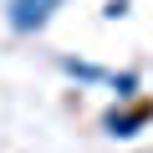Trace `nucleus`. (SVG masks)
Segmentation results:
<instances>
[{
  "label": "nucleus",
  "mask_w": 153,
  "mask_h": 153,
  "mask_svg": "<svg viewBox=\"0 0 153 153\" xmlns=\"http://www.w3.org/2000/svg\"><path fill=\"white\" fill-rule=\"evenodd\" d=\"M56 10H61V0H10V5H5V21H10V31L31 36V31H41Z\"/></svg>",
  "instance_id": "obj_1"
},
{
  "label": "nucleus",
  "mask_w": 153,
  "mask_h": 153,
  "mask_svg": "<svg viewBox=\"0 0 153 153\" xmlns=\"http://www.w3.org/2000/svg\"><path fill=\"white\" fill-rule=\"evenodd\" d=\"M128 5H133V0H107V10H102V16H107V21H123Z\"/></svg>",
  "instance_id": "obj_5"
},
{
  "label": "nucleus",
  "mask_w": 153,
  "mask_h": 153,
  "mask_svg": "<svg viewBox=\"0 0 153 153\" xmlns=\"http://www.w3.org/2000/svg\"><path fill=\"white\" fill-rule=\"evenodd\" d=\"M148 123H153V107H123V112L112 107V112L102 117V133H112V138H133V133L148 128Z\"/></svg>",
  "instance_id": "obj_2"
},
{
  "label": "nucleus",
  "mask_w": 153,
  "mask_h": 153,
  "mask_svg": "<svg viewBox=\"0 0 153 153\" xmlns=\"http://www.w3.org/2000/svg\"><path fill=\"white\" fill-rule=\"evenodd\" d=\"M61 66L76 76V82H102V66H92V61H76V56H66Z\"/></svg>",
  "instance_id": "obj_3"
},
{
  "label": "nucleus",
  "mask_w": 153,
  "mask_h": 153,
  "mask_svg": "<svg viewBox=\"0 0 153 153\" xmlns=\"http://www.w3.org/2000/svg\"><path fill=\"white\" fill-rule=\"evenodd\" d=\"M112 97H117V102H133V97H138V76H133V71L112 76Z\"/></svg>",
  "instance_id": "obj_4"
}]
</instances>
